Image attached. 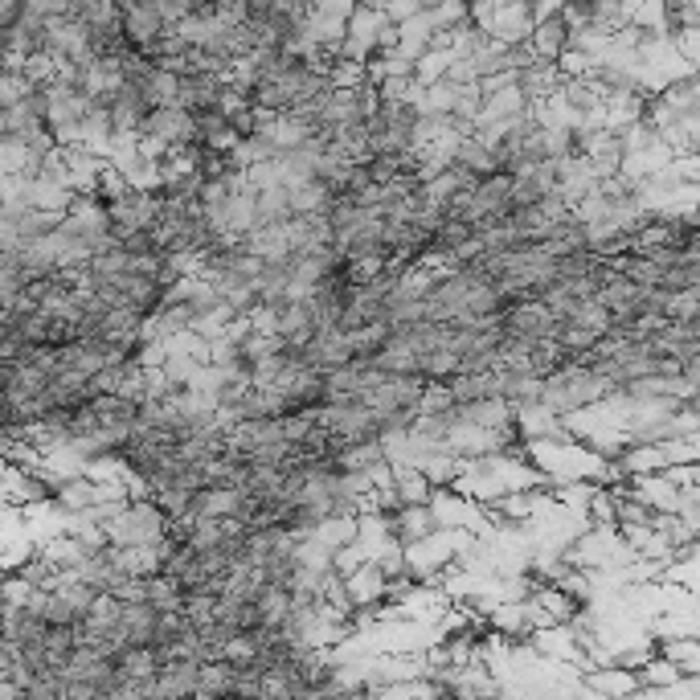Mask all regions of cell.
Listing matches in <instances>:
<instances>
[{
	"label": "cell",
	"mask_w": 700,
	"mask_h": 700,
	"mask_svg": "<svg viewBox=\"0 0 700 700\" xmlns=\"http://www.w3.org/2000/svg\"><path fill=\"white\" fill-rule=\"evenodd\" d=\"M385 21H389V17L381 13L377 0H357L353 13L344 17V33L357 37V41H365V46H373V37H377V29H381Z\"/></svg>",
	"instance_id": "cell-18"
},
{
	"label": "cell",
	"mask_w": 700,
	"mask_h": 700,
	"mask_svg": "<svg viewBox=\"0 0 700 700\" xmlns=\"http://www.w3.org/2000/svg\"><path fill=\"white\" fill-rule=\"evenodd\" d=\"M459 463H463L459 455H451V451L439 447V451H430L418 467H422V475L430 479V488H451V484H455V475H459Z\"/></svg>",
	"instance_id": "cell-25"
},
{
	"label": "cell",
	"mask_w": 700,
	"mask_h": 700,
	"mask_svg": "<svg viewBox=\"0 0 700 700\" xmlns=\"http://www.w3.org/2000/svg\"><path fill=\"white\" fill-rule=\"evenodd\" d=\"M426 504H430L434 520H439V529H467L471 537L492 533V524H488L484 508H479V500H471L455 488H434Z\"/></svg>",
	"instance_id": "cell-2"
},
{
	"label": "cell",
	"mask_w": 700,
	"mask_h": 700,
	"mask_svg": "<svg viewBox=\"0 0 700 700\" xmlns=\"http://www.w3.org/2000/svg\"><path fill=\"white\" fill-rule=\"evenodd\" d=\"M619 463L627 467V475H643V471H660L664 467L660 447H655V443H627L619 451Z\"/></svg>",
	"instance_id": "cell-27"
},
{
	"label": "cell",
	"mask_w": 700,
	"mask_h": 700,
	"mask_svg": "<svg viewBox=\"0 0 700 700\" xmlns=\"http://www.w3.org/2000/svg\"><path fill=\"white\" fill-rule=\"evenodd\" d=\"M512 414H516V402L500 398V393H484V398H475V402H463V406H459V418H467V422H475V426H484V430L512 422Z\"/></svg>",
	"instance_id": "cell-12"
},
{
	"label": "cell",
	"mask_w": 700,
	"mask_h": 700,
	"mask_svg": "<svg viewBox=\"0 0 700 700\" xmlns=\"http://www.w3.org/2000/svg\"><path fill=\"white\" fill-rule=\"evenodd\" d=\"M115 287H119V295H123V303H131L136 312H156L160 308V299H164V287L152 279V275H140V271H123V275H115Z\"/></svg>",
	"instance_id": "cell-9"
},
{
	"label": "cell",
	"mask_w": 700,
	"mask_h": 700,
	"mask_svg": "<svg viewBox=\"0 0 700 700\" xmlns=\"http://www.w3.org/2000/svg\"><path fill=\"white\" fill-rule=\"evenodd\" d=\"M463 5H479V0H463Z\"/></svg>",
	"instance_id": "cell-38"
},
{
	"label": "cell",
	"mask_w": 700,
	"mask_h": 700,
	"mask_svg": "<svg viewBox=\"0 0 700 700\" xmlns=\"http://www.w3.org/2000/svg\"><path fill=\"white\" fill-rule=\"evenodd\" d=\"M655 447H660L664 467L668 463H700V434H676V439H664Z\"/></svg>",
	"instance_id": "cell-28"
},
{
	"label": "cell",
	"mask_w": 700,
	"mask_h": 700,
	"mask_svg": "<svg viewBox=\"0 0 700 700\" xmlns=\"http://www.w3.org/2000/svg\"><path fill=\"white\" fill-rule=\"evenodd\" d=\"M136 91L148 107H168V103H177V91H181V74H172V70H160L152 66L140 82H136Z\"/></svg>",
	"instance_id": "cell-16"
},
{
	"label": "cell",
	"mask_w": 700,
	"mask_h": 700,
	"mask_svg": "<svg viewBox=\"0 0 700 700\" xmlns=\"http://www.w3.org/2000/svg\"><path fill=\"white\" fill-rule=\"evenodd\" d=\"M344 590H348V602L361 606V602H385V574L377 570L373 561L357 565V570L344 574Z\"/></svg>",
	"instance_id": "cell-13"
},
{
	"label": "cell",
	"mask_w": 700,
	"mask_h": 700,
	"mask_svg": "<svg viewBox=\"0 0 700 700\" xmlns=\"http://www.w3.org/2000/svg\"><path fill=\"white\" fill-rule=\"evenodd\" d=\"M565 37H570V25L561 21V13H549V17H541V21H533V29H529V50H533V58H545V62H557V54L565 50Z\"/></svg>",
	"instance_id": "cell-8"
},
{
	"label": "cell",
	"mask_w": 700,
	"mask_h": 700,
	"mask_svg": "<svg viewBox=\"0 0 700 700\" xmlns=\"http://www.w3.org/2000/svg\"><path fill=\"white\" fill-rule=\"evenodd\" d=\"M615 136H619L623 156H627V152H639V148H651V144H660V131H655L647 119H631L627 127L615 131Z\"/></svg>",
	"instance_id": "cell-29"
},
{
	"label": "cell",
	"mask_w": 700,
	"mask_h": 700,
	"mask_svg": "<svg viewBox=\"0 0 700 700\" xmlns=\"http://www.w3.org/2000/svg\"><path fill=\"white\" fill-rule=\"evenodd\" d=\"M430 13V21H434V29H459L463 21H467V5H463V0H439V5H434V9H426Z\"/></svg>",
	"instance_id": "cell-33"
},
{
	"label": "cell",
	"mask_w": 700,
	"mask_h": 700,
	"mask_svg": "<svg viewBox=\"0 0 700 700\" xmlns=\"http://www.w3.org/2000/svg\"><path fill=\"white\" fill-rule=\"evenodd\" d=\"M385 451H381V439L377 434H369V439H353L332 451V467L336 471H369L373 463H381Z\"/></svg>",
	"instance_id": "cell-14"
},
{
	"label": "cell",
	"mask_w": 700,
	"mask_h": 700,
	"mask_svg": "<svg viewBox=\"0 0 700 700\" xmlns=\"http://www.w3.org/2000/svg\"><path fill=\"white\" fill-rule=\"evenodd\" d=\"M660 287H668V291H692V287H700V262H676V267L664 271V283Z\"/></svg>",
	"instance_id": "cell-34"
},
{
	"label": "cell",
	"mask_w": 700,
	"mask_h": 700,
	"mask_svg": "<svg viewBox=\"0 0 700 700\" xmlns=\"http://www.w3.org/2000/svg\"><path fill=\"white\" fill-rule=\"evenodd\" d=\"M287 193H291V217L324 213V209H328V201H332V189H328V185H324L320 177H312V181H303V185H291Z\"/></svg>",
	"instance_id": "cell-19"
},
{
	"label": "cell",
	"mask_w": 700,
	"mask_h": 700,
	"mask_svg": "<svg viewBox=\"0 0 700 700\" xmlns=\"http://www.w3.org/2000/svg\"><path fill=\"white\" fill-rule=\"evenodd\" d=\"M156 619H160V610L148 606L144 598H119V631H123V643H152L156 639Z\"/></svg>",
	"instance_id": "cell-6"
},
{
	"label": "cell",
	"mask_w": 700,
	"mask_h": 700,
	"mask_svg": "<svg viewBox=\"0 0 700 700\" xmlns=\"http://www.w3.org/2000/svg\"><path fill=\"white\" fill-rule=\"evenodd\" d=\"M291 217V193L283 181L254 189V226H283Z\"/></svg>",
	"instance_id": "cell-11"
},
{
	"label": "cell",
	"mask_w": 700,
	"mask_h": 700,
	"mask_svg": "<svg viewBox=\"0 0 700 700\" xmlns=\"http://www.w3.org/2000/svg\"><path fill=\"white\" fill-rule=\"evenodd\" d=\"M234 664L230 660H205L201 672H197V688L193 696L201 700H213V696H234Z\"/></svg>",
	"instance_id": "cell-17"
},
{
	"label": "cell",
	"mask_w": 700,
	"mask_h": 700,
	"mask_svg": "<svg viewBox=\"0 0 700 700\" xmlns=\"http://www.w3.org/2000/svg\"><path fill=\"white\" fill-rule=\"evenodd\" d=\"M377 5H381V13L389 21H402V17H410V13L422 9V0H377Z\"/></svg>",
	"instance_id": "cell-37"
},
{
	"label": "cell",
	"mask_w": 700,
	"mask_h": 700,
	"mask_svg": "<svg viewBox=\"0 0 700 700\" xmlns=\"http://www.w3.org/2000/svg\"><path fill=\"white\" fill-rule=\"evenodd\" d=\"M443 78H447V82H479V74H475V62H471V58H451V62H447V70H443Z\"/></svg>",
	"instance_id": "cell-36"
},
{
	"label": "cell",
	"mask_w": 700,
	"mask_h": 700,
	"mask_svg": "<svg viewBox=\"0 0 700 700\" xmlns=\"http://www.w3.org/2000/svg\"><path fill=\"white\" fill-rule=\"evenodd\" d=\"M455 164H463V168H471L475 177H488V172H496V156H492V148L484 144L471 131V136H463L459 144H455Z\"/></svg>",
	"instance_id": "cell-20"
},
{
	"label": "cell",
	"mask_w": 700,
	"mask_h": 700,
	"mask_svg": "<svg viewBox=\"0 0 700 700\" xmlns=\"http://www.w3.org/2000/svg\"><path fill=\"white\" fill-rule=\"evenodd\" d=\"M439 529V520H434L430 504H402L398 512H389V533L398 545H410V541H422Z\"/></svg>",
	"instance_id": "cell-7"
},
{
	"label": "cell",
	"mask_w": 700,
	"mask_h": 700,
	"mask_svg": "<svg viewBox=\"0 0 700 700\" xmlns=\"http://www.w3.org/2000/svg\"><path fill=\"white\" fill-rule=\"evenodd\" d=\"M529 598H533V602L545 610V615H549L553 623H570V619H574V610L582 606V602H574L570 594H561L553 582H541V586H537Z\"/></svg>",
	"instance_id": "cell-24"
},
{
	"label": "cell",
	"mask_w": 700,
	"mask_h": 700,
	"mask_svg": "<svg viewBox=\"0 0 700 700\" xmlns=\"http://www.w3.org/2000/svg\"><path fill=\"white\" fill-rule=\"evenodd\" d=\"M144 602L148 606H156L160 610V615H164V610H181L185 606V594H181V586L177 582H172L168 574H148L144 578Z\"/></svg>",
	"instance_id": "cell-22"
},
{
	"label": "cell",
	"mask_w": 700,
	"mask_h": 700,
	"mask_svg": "<svg viewBox=\"0 0 700 700\" xmlns=\"http://www.w3.org/2000/svg\"><path fill=\"white\" fill-rule=\"evenodd\" d=\"M33 91V82L25 78V70H0V111L21 103Z\"/></svg>",
	"instance_id": "cell-32"
},
{
	"label": "cell",
	"mask_w": 700,
	"mask_h": 700,
	"mask_svg": "<svg viewBox=\"0 0 700 700\" xmlns=\"http://www.w3.org/2000/svg\"><path fill=\"white\" fill-rule=\"evenodd\" d=\"M164 524L168 516L152 496H131L123 512H115L103 529L111 545H160L164 541Z\"/></svg>",
	"instance_id": "cell-1"
},
{
	"label": "cell",
	"mask_w": 700,
	"mask_h": 700,
	"mask_svg": "<svg viewBox=\"0 0 700 700\" xmlns=\"http://www.w3.org/2000/svg\"><path fill=\"white\" fill-rule=\"evenodd\" d=\"M242 504L238 488H222V484H205L193 492V516H209V520H234Z\"/></svg>",
	"instance_id": "cell-10"
},
{
	"label": "cell",
	"mask_w": 700,
	"mask_h": 700,
	"mask_svg": "<svg viewBox=\"0 0 700 700\" xmlns=\"http://www.w3.org/2000/svg\"><path fill=\"white\" fill-rule=\"evenodd\" d=\"M537 246L549 258H565V254H574V250L586 246V230H582V222H574V217H561V222H549V230H545V238Z\"/></svg>",
	"instance_id": "cell-15"
},
{
	"label": "cell",
	"mask_w": 700,
	"mask_h": 700,
	"mask_svg": "<svg viewBox=\"0 0 700 700\" xmlns=\"http://www.w3.org/2000/svg\"><path fill=\"white\" fill-rule=\"evenodd\" d=\"M459 369V353L455 348H430V353H418V373L426 381H447Z\"/></svg>",
	"instance_id": "cell-26"
},
{
	"label": "cell",
	"mask_w": 700,
	"mask_h": 700,
	"mask_svg": "<svg viewBox=\"0 0 700 700\" xmlns=\"http://www.w3.org/2000/svg\"><path fill=\"white\" fill-rule=\"evenodd\" d=\"M660 471H664L668 484H676V488H696L700 484V463H668Z\"/></svg>",
	"instance_id": "cell-35"
},
{
	"label": "cell",
	"mask_w": 700,
	"mask_h": 700,
	"mask_svg": "<svg viewBox=\"0 0 700 700\" xmlns=\"http://www.w3.org/2000/svg\"><path fill=\"white\" fill-rule=\"evenodd\" d=\"M655 651L672 660L680 672H700V643L696 635H676V639H655Z\"/></svg>",
	"instance_id": "cell-21"
},
{
	"label": "cell",
	"mask_w": 700,
	"mask_h": 700,
	"mask_svg": "<svg viewBox=\"0 0 700 700\" xmlns=\"http://www.w3.org/2000/svg\"><path fill=\"white\" fill-rule=\"evenodd\" d=\"M393 492H398L402 504H426L434 488L422 475V467H393Z\"/></svg>",
	"instance_id": "cell-23"
},
{
	"label": "cell",
	"mask_w": 700,
	"mask_h": 700,
	"mask_svg": "<svg viewBox=\"0 0 700 700\" xmlns=\"http://www.w3.org/2000/svg\"><path fill=\"white\" fill-rule=\"evenodd\" d=\"M664 316L676 320V324H696V320H700V287H692V291H672Z\"/></svg>",
	"instance_id": "cell-31"
},
{
	"label": "cell",
	"mask_w": 700,
	"mask_h": 700,
	"mask_svg": "<svg viewBox=\"0 0 700 700\" xmlns=\"http://www.w3.org/2000/svg\"><path fill=\"white\" fill-rule=\"evenodd\" d=\"M557 328V316L545 308L541 299H516L500 316V332L508 336H529V340H549Z\"/></svg>",
	"instance_id": "cell-4"
},
{
	"label": "cell",
	"mask_w": 700,
	"mask_h": 700,
	"mask_svg": "<svg viewBox=\"0 0 700 700\" xmlns=\"http://www.w3.org/2000/svg\"><path fill=\"white\" fill-rule=\"evenodd\" d=\"M447 62H451V50L426 46V50L418 54V62H414V82H418V86H426V82H434V78H443Z\"/></svg>",
	"instance_id": "cell-30"
},
{
	"label": "cell",
	"mask_w": 700,
	"mask_h": 700,
	"mask_svg": "<svg viewBox=\"0 0 700 700\" xmlns=\"http://www.w3.org/2000/svg\"><path fill=\"white\" fill-rule=\"evenodd\" d=\"M103 213H107V230L123 242L127 234H136V230H152V222H156V193H144V189L127 185L119 197H111L103 205Z\"/></svg>",
	"instance_id": "cell-3"
},
{
	"label": "cell",
	"mask_w": 700,
	"mask_h": 700,
	"mask_svg": "<svg viewBox=\"0 0 700 700\" xmlns=\"http://www.w3.org/2000/svg\"><path fill=\"white\" fill-rule=\"evenodd\" d=\"M197 672H201V660H193V655H185V660H164L156 668V676L148 680V696H193Z\"/></svg>",
	"instance_id": "cell-5"
}]
</instances>
